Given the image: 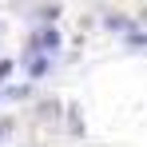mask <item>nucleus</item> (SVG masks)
<instances>
[{"label": "nucleus", "mask_w": 147, "mask_h": 147, "mask_svg": "<svg viewBox=\"0 0 147 147\" xmlns=\"http://www.w3.org/2000/svg\"><path fill=\"white\" fill-rule=\"evenodd\" d=\"M8 72H12V64L4 60V64H0V80H8Z\"/></svg>", "instance_id": "1"}]
</instances>
